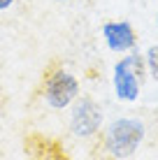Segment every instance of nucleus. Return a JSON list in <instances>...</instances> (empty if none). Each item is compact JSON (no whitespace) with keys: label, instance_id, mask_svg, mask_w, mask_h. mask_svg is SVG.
Wrapping results in <instances>:
<instances>
[{"label":"nucleus","instance_id":"423d86ee","mask_svg":"<svg viewBox=\"0 0 158 160\" xmlns=\"http://www.w3.org/2000/svg\"><path fill=\"white\" fill-rule=\"evenodd\" d=\"M142 58H144V70L154 79H158V44H151Z\"/></svg>","mask_w":158,"mask_h":160},{"label":"nucleus","instance_id":"0eeeda50","mask_svg":"<svg viewBox=\"0 0 158 160\" xmlns=\"http://www.w3.org/2000/svg\"><path fill=\"white\" fill-rule=\"evenodd\" d=\"M16 0H0V12H5V9H9Z\"/></svg>","mask_w":158,"mask_h":160},{"label":"nucleus","instance_id":"f03ea898","mask_svg":"<svg viewBox=\"0 0 158 160\" xmlns=\"http://www.w3.org/2000/svg\"><path fill=\"white\" fill-rule=\"evenodd\" d=\"M144 58L142 53L130 51L128 56L116 60L112 74V86L114 95L121 102H135L140 98V88H142V77H144Z\"/></svg>","mask_w":158,"mask_h":160},{"label":"nucleus","instance_id":"7ed1b4c3","mask_svg":"<svg viewBox=\"0 0 158 160\" xmlns=\"http://www.w3.org/2000/svg\"><path fill=\"white\" fill-rule=\"evenodd\" d=\"M105 112L93 98H77L70 107V132L77 139H91L102 130Z\"/></svg>","mask_w":158,"mask_h":160},{"label":"nucleus","instance_id":"f257e3e1","mask_svg":"<svg viewBox=\"0 0 158 160\" xmlns=\"http://www.w3.org/2000/svg\"><path fill=\"white\" fill-rule=\"evenodd\" d=\"M144 123L137 118H116L112 121L110 125L105 128V135H102V146H105V151L110 153L112 158H130L135 151H137L140 146H142L144 142Z\"/></svg>","mask_w":158,"mask_h":160},{"label":"nucleus","instance_id":"6e6552de","mask_svg":"<svg viewBox=\"0 0 158 160\" xmlns=\"http://www.w3.org/2000/svg\"><path fill=\"white\" fill-rule=\"evenodd\" d=\"M58 2H68V0H58Z\"/></svg>","mask_w":158,"mask_h":160},{"label":"nucleus","instance_id":"20e7f679","mask_svg":"<svg viewBox=\"0 0 158 160\" xmlns=\"http://www.w3.org/2000/svg\"><path fill=\"white\" fill-rule=\"evenodd\" d=\"M42 98L51 109H70L72 102L79 98V81L77 77L68 70L58 68L51 74H47Z\"/></svg>","mask_w":158,"mask_h":160},{"label":"nucleus","instance_id":"39448f33","mask_svg":"<svg viewBox=\"0 0 158 160\" xmlns=\"http://www.w3.org/2000/svg\"><path fill=\"white\" fill-rule=\"evenodd\" d=\"M102 37H105L107 49L114 53H130V51H135V44H137L135 28L128 21H110V23H105L102 26Z\"/></svg>","mask_w":158,"mask_h":160},{"label":"nucleus","instance_id":"1a4fd4ad","mask_svg":"<svg viewBox=\"0 0 158 160\" xmlns=\"http://www.w3.org/2000/svg\"><path fill=\"white\" fill-rule=\"evenodd\" d=\"M156 23H158V14H156Z\"/></svg>","mask_w":158,"mask_h":160}]
</instances>
